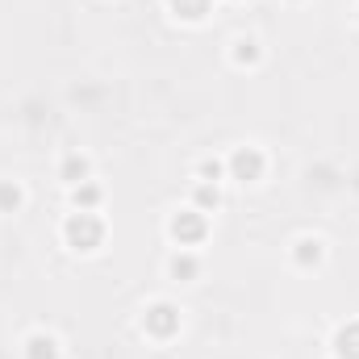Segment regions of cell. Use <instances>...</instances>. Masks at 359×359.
I'll return each instance as SVG.
<instances>
[{"instance_id": "cell-1", "label": "cell", "mask_w": 359, "mask_h": 359, "mask_svg": "<svg viewBox=\"0 0 359 359\" xmlns=\"http://www.w3.org/2000/svg\"><path fill=\"white\" fill-rule=\"evenodd\" d=\"M59 238H63V247H67L72 255H96V251L104 247V238H109V226H104L100 213L72 209V213L63 217V226H59Z\"/></svg>"}, {"instance_id": "cell-2", "label": "cell", "mask_w": 359, "mask_h": 359, "mask_svg": "<svg viewBox=\"0 0 359 359\" xmlns=\"http://www.w3.org/2000/svg\"><path fill=\"white\" fill-rule=\"evenodd\" d=\"M138 326H142V334H147L151 343H172L180 330H184V313H180L176 301L155 297V301H147V309H142Z\"/></svg>"}, {"instance_id": "cell-3", "label": "cell", "mask_w": 359, "mask_h": 359, "mask_svg": "<svg viewBox=\"0 0 359 359\" xmlns=\"http://www.w3.org/2000/svg\"><path fill=\"white\" fill-rule=\"evenodd\" d=\"M268 176V151L259 142H243L226 155V180L234 184H259Z\"/></svg>"}, {"instance_id": "cell-4", "label": "cell", "mask_w": 359, "mask_h": 359, "mask_svg": "<svg viewBox=\"0 0 359 359\" xmlns=\"http://www.w3.org/2000/svg\"><path fill=\"white\" fill-rule=\"evenodd\" d=\"M168 238L184 247V251H196L205 238H209V213H201V209H192V205H184L176 209L172 217H168Z\"/></svg>"}, {"instance_id": "cell-5", "label": "cell", "mask_w": 359, "mask_h": 359, "mask_svg": "<svg viewBox=\"0 0 359 359\" xmlns=\"http://www.w3.org/2000/svg\"><path fill=\"white\" fill-rule=\"evenodd\" d=\"M326 259H330V247H326L322 234H297L292 247H288V264L297 271H322Z\"/></svg>"}, {"instance_id": "cell-6", "label": "cell", "mask_w": 359, "mask_h": 359, "mask_svg": "<svg viewBox=\"0 0 359 359\" xmlns=\"http://www.w3.org/2000/svg\"><path fill=\"white\" fill-rule=\"evenodd\" d=\"M21 359H63V339L55 330L38 326L21 339Z\"/></svg>"}, {"instance_id": "cell-7", "label": "cell", "mask_w": 359, "mask_h": 359, "mask_svg": "<svg viewBox=\"0 0 359 359\" xmlns=\"http://www.w3.org/2000/svg\"><path fill=\"white\" fill-rule=\"evenodd\" d=\"M163 271H168V280H176V284H196V280H201V271H205V264H201V255H196V251L176 247V251L168 255Z\"/></svg>"}, {"instance_id": "cell-8", "label": "cell", "mask_w": 359, "mask_h": 359, "mask_svg": "<svg viewBox=\"0 0 359 359\" xmlns=\"http://www.w3.org/2000/svg\"><path fill=\"white\" fill-rule=\"evenodd\" d=\"M84 180H96L92 176V155L67 151V155L59 159V184H63V188H76V184H84Z\"/></svg>"}, {"instance_id": "cell-9", "label": "cell", "mask_w": 359, "mask_h": 359, "mask_svg": "<svg viewBox=\"0 0 359 359\" xmlns=\"http://www.w3.org/2000/svg\"><path fill=\"white\" fill-rule=\"evenodd\" d=\"M264 42L255 38V34H238V38H230V63L234 67H259L264 63Z\"/></svg>"}, {"instance_id": "cell-10", "label": "cell", "mask_w": 359, "mask_h": 359, "mask_svg": "<svg viewBox=\"0 0 359 359\" xmlns=\"http://www.w3.org/2000/svg\"><path fill=\"white\" fill-rule=\"evenodd\" d=\"M330 355L334 359H359V318L334 326V334H330Z\"/></svg>"}, {"instance_id": "cell-11", "label": "cell", "mask_w": 359, "mask_h": 359, "mask_svg": "<svg viewBox=\"0 0 359 359\" xmlns=\"http://www.w3.org/2000/svg\"><path fill=\"white\" fill-rule=\"evenodd\" d=\"M217 0H168V13L176 17L180 25H205Z\"/></svg>"}, {"instance_id": "cell-12", "label": "cell", "mask_w": 359, "mask_h": 359, "mask_svg": "<svg viewBox=\"0 0 359 359\" xmlns=\"http://www.w3.org/2000/svg\"><path fill=\"white\" fill-rule=\"evenodd\" d=\"M67 205L72 209H84V213H100L104 209V188L96 180H84V184L67 188Z\"/></svg>"}, {"instance_id": "cell-13", "label": "cell", "mask_w": 359, "mask_h": 359, "mask_svg": "<svg viewBox=\"0 0 359 359\" xmlns=\"http://www.w3.org/2000/svg\"><path fill=\"white\" fill-rule=\"evenodd\" d=\"M188 205L213 217V213L222 209V184H201V180H192V192H188Z\"/></svg>"}, {"instance_id": "cell-14", "label": "cell", "mask_w": 359, "mask_h": 359, "mask_svg": "<svg viewBox=\"0 0 359 359\" xmlns=\"http://www.w3.org/2000/svg\"><path fill=\"white\" fill-rule=\"evenodd\" d=\"M25 201H29V192H25V184H21V180H0V217L21 213V209H25Z\"/></svg>"}, {"instance_id": "cell-15", "label": "cell", "mask_w": 359, "mask_h": 359, "mask_svg": "<svg viewBox=\"0 0 359 359\" xmlns=\"http://www.w3.org/2000/svg\"><path fill=\"white\" fill-rule=\"evenodd\" d=\"M192 180H201V184H222V180H226V159H213V155L196 159V168H192Z\"/></svg>"}, {"instance_id": "cell-16", "label": "cell", "mask_w": 359, "mask_h": 359, "mask_svg": "<svg viewBox=\"0 0 359 359\" xmlns=\"http://www.w3.org/2000/svg\"><path fill=\"white\" fill-rule=\"evenodd\" d=\"M355 25H359V0H355Z\"/></svg>"}, {"instance_id": "cell-17", "label": "cell", "mask_w": 359, "mask_h": 359, "mask_svg": "<svg viewBox=\"0 0 359 359\" xmlns=\"http://www.w3.org/2000/svg\"><path fill=\"white\" fill-rule=\"evenodd\" d=\"M288 4H305V0H288Z\"/></svg>"}]
</instances>
